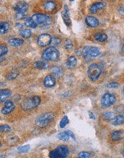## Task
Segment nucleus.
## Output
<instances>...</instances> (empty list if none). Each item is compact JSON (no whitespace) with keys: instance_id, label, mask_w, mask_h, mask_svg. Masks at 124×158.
<instances>
[{"instance_id":"f3484780","label":"nucleus","mask_w":124,"mask_h":158,"mask_svg":"<svg viewBox=\"0 0 124 158\" xmlns=\"http://www.w3.org/2000/svg\"><path fill=\"white\" fill-rule=\"evenodd\" d=\"M12 92L9 89L7 88H4V89H1L0 91V100H1V103H4L11 96Z\"/></svg>"},{"instance_id":"58836bf2","label":"nucleus","mask_w":124,"mask_h":158,"mask_svg":"<svg viewBox=\"0 0 124 158\" xmlns=\"http://www.w3.org/2000/svg\"><path fill=\"white\" fill-rule=\"evenodd\" d=\"M61 42V40L60 38H58V37H53V38L52 39V42L51 43L53 44L54 45H59Z\"/></svg>"},{"instance_id":"c85d7f7f","label":"nucleus","mask_w":124,"mask_h":158,"mask_svg":"<svg viewBox=\"0 0 124 158\" xmlns=\"http://www.w3.org/2000/svg\"><path fill=\"white\" fill-rule=\"evenodd\" d=\"M18 75H19V72H18L17 71H16V70H12V71H10V72L9 73V74H8L7 75L6 78H7V79L12 80H12L15 79L17 77Z\"/></svg>"},{"instance_id":"72a5a7b5","label":"nucleus","mask_w":124,"mask_h":158,"mask_svg":"<svg viewBox=\"0 0 124 158\" xmlns=\"http://www.w3.org/2000/svg\"><path fill=\"white\" fill-rule=\"evenodd\" d=\"M7 52L8 47L5 45H1V46H0V55H1V57L7 54Z\"/></svg>"},{"instance_id":"a19ab883","label":"nucleus","mask_w":124,"mask_h":158,"mask_svg":"<svg viewBox=\"0 0 124 158\" xmlns=\"http://www.w3.org/2000/svg\"><path fill=\"white\" fill-rule=\"evenodd\" d=\"M88 114H89V118L91 119H96L93 113H92L91 111H88Z\"/></svg>"},{"instance_id":"9d476101","label":"nucleus","mask_w":124,"mask_h":158,"mask_svg":"<svg viewBox=\"0 0 124 158\" xmlns=\"http://www.w3.org/2000/svg\"><path fill=\"white\" fill-rule=\"evenodd\" d=\"M15 108V103L11 100H7L4 102V106L1 108V114L4 115H8L14 111Z\"/></svg>"},{"instance_id":"6ab92c4d","label":"nucleus","mask_w":124,"mask_h":158,"mask_svg":"<svg viewBox=\"0 0 124 158\" xmlns=\"http://www.w3.org/2000/svg\"><path fill=\"white\" fill-rule=\"evenodd\" d=\"M44 9L47 12H52L56 9V3L52 1H47L44 4Z\"/></svg>"},{"instance_id":"7ed1b4c3","label":"nucleus","mask_w":124,"mask_h":158,"mask_svg":"<svg viewBox=\"0 0 124 158\" xmlns=\"http://www.w3.org/2000/svg\"><path fill=\"white\" fill-rule=\"evenodd\" d=\"M60 53L55 47H49L42 52V58L44 60L56 61L59 59Z\"/></svg>"},{"instance_id":"393cba45","label":"nucleus","mask_w":124,"mask_h":158,"mask_svg":"<svg viewBox=\"0 0 124 158\" xmlns=\"http://www.w3.org/2000/svg\"><path fill=\"white\" fill-rule=\"evenodd\" d=\"M25 25L30 28H36L38 26V25L35 23V22L34 21L33 19L32 18V17H28L25 20Z\"/></svg>"},{"instance_id":"1a4fd4ad","label":"nucleus","mask_w":124,"mask_h":158,"mask_svg":"<svg viewBox=\"0 0 124 158\" xmlns=\"http://www.w3.org/2000/svg\"><path fill=\"white\" fill-rule=\"evenodd\" d=\"M52 37L47 33H44L37 37V42L40 47H45L52 42Z\"/></svg>"},{"instance_id":"f257e3e1","label":"nucleus","mask_w":124,"mask_h":158,"mask_svg":"<svg viewBox=\"0 0 124 158\" xmlns=\"http://www.w3.org/2000/svg\"><path fill=\"white\" fill-rule=\"evenodd\" d=\"M82 55L83 59L86 62H90L96 58L101 54V50L98 47L94 46H86L82 50Z\"/></svg>"},{"instance_id":"a211bd4d","label":"nucleus","mask_w":124,"mask_h":158,"mask_svg":"<svg viewBox=\"0 0 124 158\" xmlns=\"http://www.w3.org/2000/svg\"><path fill=\"white\" fill-rule=\"evenodd\" d=\"M65 65L70 69L73 68L77 65V59L75 56H70L66 60Z\"/></svg>"},{"instance_id":"c9c22d12","label":"nucleus","mask_w":124,"mask_h":158,"mask_svg":"<svg viewBox=\"0 0 124 158\" xmlns=\"http://www.w3.org/2000/svg\"><path fill=\"white\" fill-rule=\"evenodd\" d=\"M78 157L79 158H89L91 157V154L88 152H81L78 154Z\"/></svg>"},{"instance_id":"473e14b6","label":"nucleus","mask_w":124,"mask_h":158,"mask_svg":"<svg viewBox=\"0 0 124 158\" xmlns=\"http://www.w3.org/2000/svg\"><path fill=\"white\" fill-rule=\"evenodd\" d=\"M11 131V127L9 125H3L0 126V132L1 133H7V132H9Z\"/></svg>"},{"instance_id":"f8f14e48","label":"nucleus","mask_w":124,"mask_h":158,"mask_svg":"<svg viewBox=\"0 0 124 158\" xmlns=\"http://www.w3.org/2000/svg\"><path fill=\"white\" fill-rule=\"evenodd\" d=\"M14 9L16 12L26 13L28 9V4L25 1H19L15 5Z\"/></svg>"},{"instance_id":"2f4dec72","label":"nucleus","mask_w":124,"mask_h":158,"mask_svg":"<svg viewBox=\"0 0 124 158\" xmlns=\"http://www.w3.org/2000/svg\"><path fill=\"white\" fill-rule=\"evenodd\" d=\"M30 149V144H27V145L24 146H20L18 147L17 149L19 152H22V153H25V152H28Z\"/></svg>"},{"instance_id":"4be33fe9","label":"nucleus","mask_w":124,"mask_h":158,"mask_svg":"<svg viewBox=\"0 0 124 158\" xmlns=\"http://www.w3.org/2000/svg\"><path fill=\"white\" fill-rule=\"evenodd\" d=\"M124 123V116L123 115H118L115 116V118L112 120V125L113 126H118Z\"/></svg>"},{"instance_id":"37998d69","label":"nucleus","mask_w":124,"mask_h":158,"mask_svg":"<svg viewBox=\"0 0 124 158\" xmlns=\"http://www.w3.org/2000/svg\"><path fill=\"white\" fill-rule=\"evenodd\" d=\"M122 52H123L124 53V45H123V47H122Z\"/></svg>"},{"instance_id":"ea45409f","label":"nucleus","mask_w":124,"mask_h":158,"mask_svg":"<svg viewBox=\"0 0 124 158\" xmlns=\"http://www.w3.org/2000/svg\"><path fill=\"white\" fill-rule=\"evenodd\" d=\"M65 132H66V133H67V135H69V137H70L71 139H73V140H75V136L74 133L72 132V131H70V130H66Z\"/></svg>"},{"instance_id":"7c9ffc66","label":"nucleus","mask_w":124,"mask_h":158,"mask_svg":"<svg viewBox=\"0 0 124 158\" xmlns=\"http://www.w3.org/2000/svg\"><path fill=\"white\" fill-rule=\"evenodd\" d=\"M68 124H69L68 117H67V116H66V115H65L60 122V128H64V127H66Z\"/></svg>"},{"instance_id":"b1692460","label":"nucleus","mask_w":124,"mask_h":158,"mask_svg":"<svg viewBox=\"0 0 124 158\" xmlns=\"http://www.w3.org/2000/svg\"><path fill=\"white\" fill-rule=\"evenodd\" d=\"M9 29V23H7V22H1V23H0V33H1V35H4V34L7 33Z\"/></svg>"},{"instance_id":"f03ea898","label":"nucleus","mask_w":124,"mask_h":158,"mask_svg":"<svg viewBox=\"0 0 124 158\" xmlns=\"http://www.w3.org/2000/svg\"><path fill=\"white\" fill-rule=\"evenodd\" d=\"M40 103H41V98L40 96H35L23 100L20 104V106L23 110L28 111V110H32L36 108L40 104Z\"/></svg>"},{"instance_id":"423d86ee","label":"nucleus","mask_w":124,"mask_h":158,"mask_svg":"<svg viewBox=\"0 0 124 158\" xmlns=\"http://www.w3.org/2000/svg\"><path fill=\"white\" fill-rule=\"evenodd\" d=\"M101 74V68L98 64H91L88 67V75L89 79L92 81H96L99 79Z\"/></svg>"},{"instance_id":"f704fd0d","label":"nucleus","mask_w":124,"mask_h":158,"mask_svg":"<svg viewBox=\"0 0 124 158\" xmlns=\"http://www.w3.org/2000/svg\"><path fill=\"white\" fill-rule=\"evenodd\" d=\"M65 49L67 50L68 51H71V50L73 49V42L70 41V40H67L65 41Z\"/></svg>"},{"instance_id":"aec40b11","label":"nucleus","mask_w":124,"mask_h":158,"mask_svg":"<svg viewBox=\"0 0 124 158\" xmlns=\"http://www.w3.org/2000/svg\"><path fill=\"white\" fill-rule=\"evenodd\" d=\"M94 38L96 41L105 42L108 39V36L104 33H97L94 34Z\"/></svg>"},{"instance_id":"c03bdc74","label":"nucleus","mask_w":124,"mask_h":158,"mask_svg":"<svg viewBox=\"0 0 124 158\" xmlns=\"http://www.w3.org/2000/svg\"><path fill=\"white\" fill-rule=\"evenodd\" d=\"M122 154H123V156L124 157V149H123V152H122Z\"/></svg>"},{"instance_id":"0eeeda50","label":"nucleus","mask_w":124,"mask_h":158,"mask_svg":"<svg viewBox=\"0 0 124 158\" xmlns=\"http://www.w3.org/2000/svg\"><path fill=\"white\" fill-rule=\"evenodd\" d=\"M32 18L37 25H47L51 23L52 20L50 17L43 14H35L32 15Z\"/></svg>"},{"instance_id":"6e6552de","label":"nucleus","mask_w":124,"mask_h":158,"mask_svg":"<svg viewBox=\"0 0 124 158\" xmlns=\"http://www.w3.org/2000/svg\"><path fill=\"white\" fill-rule=\"evenodd\" d=\"M115 101H116V98H115L114 94H112V93H106L102 96L101 103V106L103 108H107V107H109L114 104Z\"/></svg>"},{"instance_id":"20e7f679","label":"nucleus","mask_w":124,"mask_h":158,"mask_svg":"<svg viewBox=\"0 0 124 158\" xmlns=\"http://www.w3.org/2000/svg\"><path fill=\"white\" fill-rule=\"evenodd\" d=\"M69 152V148L67 146L60 145L51 151L49 155L51 158H65L68 156Z\"/></svg>"},{"instance_id":"4c0bfd02","label":"nucleus","mask_w":124,"mask_h":158,"mask_svg":"<svg viewBox=\"0 0 124 158\" xmlns=\"http://www.w3.org/2000/svg\"><path fill=\"white\" fill-rule=\"evenodd\" d=\"M26 17V13L22 12H17V14L15 15V18L17 20H22Z\"/></svg>"},{"instance_id":"79ce46f5","label":"nucleus","mask_w":124,"mask_h":158,"mask_svg":"<svg viewBox=\"0 0 124 158\" xmlns=\"http://www.w3.org/2000/svg\"><path fill=\"white\" fill-rule=\"evenodd\" d=\"M120 12L122 13V14H124V7L120 8Z\"/></svg>"},{"instance_id":"bb28decb","label":"nucleus","mask_w":124,"mask_h":158,"mask_svg":"<svg viewBox=\"0 0 124 158\" xmlns=\"http://www.w3.org/2000/svg\"><path fill=\"white\" fill-rule=\"evenodd\" d=\"M35 68L37 69H40V70H44V69H46L48 68V63L46 62H44V61H38L35 63Z\"/></svg>"},{"instance_id":"a18cd8bd","label":"nucleus","mask_w":124,"mask_h":158,"mask_svg":"<svg viewBox=\"0 0 124 158\" xmlns=\"http://www.w3.org/2000/svg\"><path fill=\"white\" fill-rule=\"evenodd\" d=\"M69 1H73L74 0H69Z\"/></svg>"},{"instance_id":"c756f323","label":"nucleus","mask_w":124,"mask_h":158,"mask_svg":"<svg viewBox=\"0 0 124 158\" xmlns=\"http://www.w3.org/2000/svg\"><path fill=\"white\" fill-rule=\"evenodd\" d=\"M32 35V32L30 30H23L22 31L20 32V36L22 37L23 38H30Z\"/></svg>"},{"instance_id":"2eb2a0df","label":"nucleus","mask_w":124,"mask_h":158,"mask_svg":"<svg viewBox=\"0 0 124 158\" xmlns=\"http://www.w3.org/2000/svg\"><path fill=\"white\" fill-rule=\"evenodd\" d=\"M62 20H63L65 24L66 25V26H67V27L70 26L71 20H70V18L69 12H68V9H67V5H65V10L62 12Z\"/></svg>"},{"instance_id":"cd10ccee","label":"nucleus","mask_w":124,"mask_h":158,"mask_svg":"<svg viewBox=\"0 0 124 158\" xmlns=\"http://www.w3.org/2000/svg\"><path fill=\"white\" fill-rule=\"evenodd\" d=\"M115 114L113 113L110 111H107L104 112L103 114V117L105 120H107V121H112L113 119L115 118Z\"/></svg>"},{"instance_id":"39448f33","label":"nucleus","mask_w":124,"mask_h":158,"mask_svg":"<svg viewBox=\"0 0 124 158\" xmlns=\"http://www.w3.org/2000/svg\"><path fill=\"white\" fill-rule=\"evenodd\" d=\"M54 115L52 113H45L39 116L35 119V125L40 128L45 127L53 119Z\"/></svg>"},{"instance_id":"9b49d317","label":"nucleus","mask_w":124,"mask_h":158,"mask_svg":"<svg viewBox=\"0 0 124 158\" xmlns=\"http://www.w3.org/2000/svg\"><path fill=\"white\" fill-rule=\"evenodd\" d=\"M43 84L46 88L54 87L56 84L55 76H52V75H48V76H47L44 79Z\"/></svg>"},{"instance_id":"5701e85b","label":"nucleus","mask_w":124,"mask_h":158,"mask_svg":"<svg viewBox=\"0 0 124 158\" xmlns=\"http://www.w3.org/2000/svg\"><path fill=\"white\" fill-rule=\"evenodd\" d=\"M51 71H52V74L55 76H57V77H60L63 74V71H62V68L59 67V66H54V67H52L51 68Z\"/></svg>"},{"instance_id":"e433bc0d","label":"nucleus","mask_w":124,"mask_h":158,"mask_svg":"<svg viewBox=\"0 0 124 158\" xmlns=\"http://www.w3.org/2000/svg\"><path fill=\"white\" fill-rule=\"evenodd\" d=\"M119 86H120V84L116 82H111L107 84V87H108V88H118V87H119Z\"/></svg>"},{"instance_id":"4468645a","label":"nucleus","mask_w":124,"mask_h":158,"mask_svg":"<svg viewBox=\"0 0 124 158\" xmlns=\"http://www.w3.org/2000/svg\"><path fill=\"white\" fill-rule=\"evenodd\" d=\"M106 7V4L104 2H96L93 4L90 7L89 10L91 13L94 14V13L98 12L99 10L103 9Z\"/></svg>"},{"instance_id":"a878e982","label":"nucleus","mask_w":124,"mask_h":158,"mask_svg":"<svg viewBox=\"0 0 124 158\" xmlns=\"http://www.w3.org/2000/svg\"><path fill=\"white\" fill-rule=\"evenodd\" d=\"M57 138L61 141H63V142H68L70 139V137H69V135H67L65 131L63 132L59 133L58 135H57Z\"/></svg>"},{"instance_id":"dca6fc26","label":"nucleus","mask_w":124,"mask_h":158,"mask_svg":"<svg viewBox=\"0 0 124 158\" xmlns=\"http://www.w3.org/2000/svg\"><path fill=\"white\" fill-rule=\"evenodd\" d=\"M124 132L123 130L113 131L110 135V138L113 141H119L123 138Z\"/></svg>"},{"instance_id":"412c9836","label":"nucleus","mask_w":124,"mask_h":158,"mask_svg":"<svg viewBox=\"0 0 124 158\" xmlns=\"http://www.w3.org/2000/svg\"><path fill=\"white\" fill-rule=\"evenodd\" d=\"M9 45L12 47H19L21 46L24 43V40L19 38H12L10 39L9 40Z\"/></svg>"},{"instance_id":"ddd939ff","label":"nucleus","mask_w":124,"mask_h":158,"mask_svg":"<svg viewBox=\"0 0 124 158\" xmlns=\"http://www.w3.org/2000/svg\"><path fill=\"white\" fill-rule=\"evenodd\" d=\"M86 23L90 28H96L99 25V20L93 16H87L86 18Z\"/></svg>"},{"instance_id":"49530a36","label":"nucleus","mask_w":124,"mask_h":158,"mask_svg":"<svg viewBox=\"0 0 124 158\" xmlns=\"http://www.w3.org/2000/svg\"><path fill=\"white\" fill-rule=\"evenodd\" d=\"M123 93H124V87H123Z\"/></svg>"}]
</instances>
